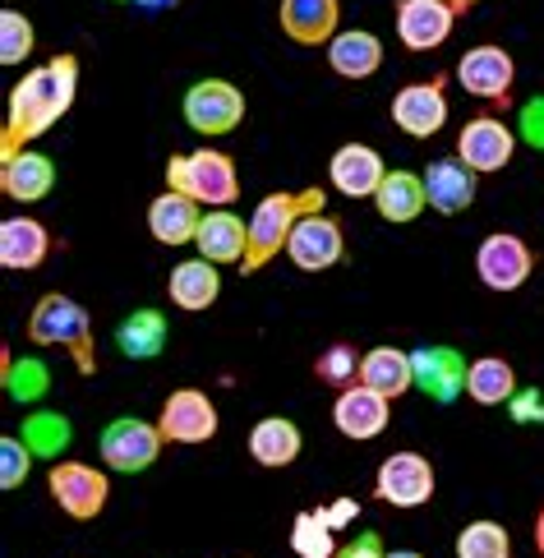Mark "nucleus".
<instances>
[{"label": "nucleus", "mask_w": 544, "mask_h": 558, "mask_svg": "<svg viewBox=\"0 0 544 558\" xmlns=\"http://www.w3.org/2000/svg\"><path fill=\"white\" fill-rule=\"evenodd\" d=\"M277 19H281V33H287L295 47H318V43H333L337 37L341 0H281Z\"/></svg>", "instance_id": "obj_19"}, {"label": "nucleus", "mask_w": 544, "mask_h": 558, "mask_svg": "<svg viewBox=\"0 0 544 558\" xmlns=\"http://www.w3.org/2000/svg\"><path fill=\"white\" fill-rule=\"evenodd\" d=\"M535 549H540V558H544V508L535 512Z\"/></svg>", "instance_id": "obj_44"}, {"label": "nucleus", "mask_w": 544, "mask_h": 558, "mask_svg": "<svg viewBox=\"0 0 544 558\" xmlns=\"http://www.w3.org/2000/svg\"><path fill=\"white\" fill-rule=\"evenodd\" d=\"M328 65H333V74L360 84V78L378 74V65H383V43H378L370 28H347V33H337L333 43H328Z\"/></svg>", "instance_id": "obj_28"}, {"label": "nucleus", "mask_w": 544, "mask_h": 558, "mask_svg": "<svg viewBox=\"0 0 544 558\" xmlns=\"http://www.w3.org/2000/svg\"><path fill=\"white\" fill-rule=\"evenodd\" d=\"M392 125L411 138H430L448 125V84L443 74L425 78V84H407L392 97Z\"/></svg>", "instance_id": "obj_13"}, {"label": "nucleus", "mask_w": 544, "mask_h": 558, "mask_svg": "<svg viewBox=\"0 0 544 558\" xmlns=\"http://www.w3.org/2000/svg\"><path fill=\"white\" fill-rule=\"evenodd\" d=\"M383 558H425V554H415V549H388Z\"/></svg>", "instance_id": "obj_46"}, {"label": "nucleus", "mask_w": 544, "mask_h": 558, "mask_svg": "<svg viewBox=\"0 0 544 558\" xmlns=\"http://www.w3.org/2000/svg\"><path fill=\"white\" fill-rule=\"evenodd\" d=\"M0 384H5V392L14 397L19 407H33V402H43V397L51 392V369L37 361V355L14 361V351L5 347L0 351Z\"/></svg>", "instance_id": "obj_32"}, {"label": "nucleus", "mask_w": 544, "mask_h": 558, "mask_svg": "<svg viewBox=\"0 0 544 558\" xmlns=\"http://www.w3.org/2000/svg\"><path fill=\"white\" fill-rule=\"evenodd\" d=\"M374 498L388 508H425L434 498V462L425 452H392L374 471Z\"/></svg>", "instance_id": "obj_6"}, {"label": "nucleus", "mask_w": 544, "mask_h": 558, "mask_svg": "<svg viewBox=\"0 0 544 558\" xmlns=\"http://www.w3.org/2000/svg\"><path fill=\"white\" fill-rule=\"evenodd\" d=\"M328 181L347 198H374L388 181V167L370 144H341L328 162Z\"/></svg>", "instance_id": "obj_18"}, {"label": "nucleus", "mask_w": 544, "mask_h": 558, "mask_svg": "<svg viewBox=\"0 0 544 558\" xmlns=\"http://www.w3.org/2000/svg\"><path fill=\"white\" fill-rule=\"evenodd\" d=\"M517 153V134L503 125V111H485V116H471L467 130L457 134V157L467 162L475 175H494L512 162Z\"/></svg>", "instance_id": "obj_11"}, {"label": "nucleus", "mask_w": 544, "mask_h": 558, "mask_svg": "<svg viewBox=\"0 0 544 558\" xmlns=\"http://www.w3.org/2000/svg\"><path fill=\"white\" fill-rule=\"evenodd\" d=\"M300 448H305V434H300V425L287 421V415H268V421H258L250 429V457L268 471L291 466L300 457Z\"/></svg>", "instance_id": "obj_27"}, {"label": "nucleus", "mask_w": 544, "mask_h": 558, "mask_svg": "<svg viewBox=\"0 0 544 558\" xmlns=\"http://www.w3.org/2000/svg\"><path fill=\"white\" fill-rule=\"evenodd\" d=\"M475 272H480V282H485L489 291H498V295L521 291L535 272V250L521 241L517 231H494L475 250Z\"/></svg>", "instance_id": "obj_7"}, {"label": "nucleus", "mask_w": 544, "mask_h": 558, "mask_svg": "<svg viewBox=\"0 0 544 558\" xmlns=\"http://www.w3.org/2000/svg\"><path fill=\"white\" fill-rule=\"evenodd\" d=\"M374 208L383 222H415L420 213L430 208V194H425V175L415 171H388V181L374 194Z\"/></svg>", "instance_id": "obj_29"}, {"label": "nucleus", "mask_w": 544, "mask_h": 558, "mask_svg": "<svg viewBox=\"0 0 544 558\" xmlns=\"http://www.w3.org/2000/svg\"><path fill=\"white\" fill-rule=\"evenodd\" d=\"M457 558H512V535L503 522L480 517L457 535Z\"/></svg>", "instance_id": "obj_34"}, {"label": "nucleus", "mask_w": 544, "mask_h": 558, "mask_svg": "<svg viewBox=\"0 0 544 558\" xmlns=\"http://www.w3.org/2000/svg\"><path fill=\"white\" fill-rule=\"evenodd\" d=\"M411 365H415V388L430 397V402H457L467 392V374L471 365L461 361L457 347H415L411 351Z\"/></svg>", "instance_id": "obj_15"}, {"label": "nucleus", "mask_w": 544, "mask_h": 558, "mask_svg": "<svg viewBox=\"0 0 544 558\" xmlns=\"http://www.w3.org/2000/svg\"><path fill=\"white\" fill-rule=\"evenodd\" d=\"M457 10L443 0H397V37L407 51H434L452 37Z\"/></svg>", "instance_id": "obj_16"}, {"label": "nucleus", "mask_w": 544, "mask_h": 558, "mask_svg": "<svg viewBox=\"0 0 544 558\" xmlns=\"http://www.w3.org/2000/svg\"><path fill=\"white\" fill-rule=\"evenodd\" d=\"M508 411H512L517 425H544V397H540L535 388H517V397L508 402Z\"/></svg>", "instance_id": "obj_40"}, {"label": "nucleus", "mask_w": 544, "mask_h": 558, "mask_svg": "<svg viewBox=\"0 0 544 558\" xmlns=\"http://www.w3.org/2000/svg\"><path fill=\"white\" fill-rule=\"evenodd\" d=\"M314 378L324 388H337V392H347L360 384V355L351 342H333L328 351H318L314 355Z\"/></svg>", "instance_id": "obj_35"}, {"label": "nucleus", "mask_w": 544, "mask_h": 558, "mask_svg": "<svg viewBox=\"0 0 544 558\" xmlns=\"http://www.w3.org/2000/svg\"><path fill=\"white\" fill-rule=\"evenodd\" d=\"M388 415H392V402H388V397H378L374 388H365V384L337 392V402H333L337 434L355 438V444H370V438H378L383 429H388Z\"/></svg>", "instance_id": "obj_17"}, {"label": "nucleus", "mask_w": 544, "mask_h": 558, "mask_svg": "<svg viewBox=\"0 0 544 558\" xmlns=\"http://www.w3.org/2000/svg\"><path fill=\"white\" fill-rule=\"evenodd\" d=\"M19 438L28 444L33 457H51V462H60V452L70 448L74 429H70V421H65L60 411H28V415H24V429H19Z\"/></svg>", "instance_id": "obj_33"}, {"label": "nucleus", "mask_w": 544, "mask_h": 558, "mask_svg": "<svg viewBox=\"0 0 544 558\" xmlns=\"http://www.w3.org/2000/svg\"><path fill=\"white\" fill-rule=\"evenodd\" d=\"M383 554H388V549H383V541H378L374 531L355 535L351 545H341V549H337V558H383Z\"/></svg>", "instance_id": "obj_41"}, {"label": "nucleus", "mask_w": 544, "mask_h": 558, "mask_svg": "<svg viewBox=\"0 0 544 558\" xmlns=\"http://www.w3.org/2000/svg\"><path fill=\"white\" fill-rule=\"evenodd\" d=\"M28 471H33L28 444L19 434H5V438H0V489H19L28 481Z\"/></svg>", "instance_id": "obj_38"}, {"label": "nucleus", "mask_w": 544, "mask_h": 558, "mask_svg": "<svg viewBox=\"0 0 544 558\" xmlns=\"http://www.w3.org/2000/svg\"><path fill=\"white\" fill-rule=\"evenodd\" d=\"M138 10H176V0H130Z\"/></svg>", "instance_id": "obj_43"}, {"label": "nucleus", "mask_w": 544, "mask_h": 558, "mask_svg": "<svg viewBox=\"0 0 544 558\" xmlns=\"http://www.w3.org/2000/svg\"><path fill=\"white\" fill-rule=\"evenodd\" d=\"M167 295H171V305L185 310V314L213 310L217 295H221L217 264H208V258H185V264H176L171 277H167Z\"/></svg>", "instance_id": "obj_25"}, {"label": "nucleus", "mask_w": 544, "mask_h": 558, "mask_svg": "<svg viewBox=\"0 0 544 558\" xmlns=\"http://www.w3.org/2000/svg\"><path fill=\"white\" fill-rule=\"evenodd\" d=\"M198 258H208V264H245L250 254V222L245 217H235L231 208H213L204 217V227H198Z\"/></svg>", "instance_id": "obj_23"}, {"label": "nucleus", "mask_w": 544, "mask_h": 558, "mask_svg": "<svg viewBox=\"0 0 544 558\" xmlns=\"http://www.w3.org/2000/svg\"><path fill=\"white\" fill-rule=\"evenodd\" d=\"M204 204H194L190 194H157L153 204H148V231H153V241L157 245H190L198 241V227H204Z\"/></svg>", "instance_id": "obj_22"}, {"label": "nucleus", "mask_w": 544, "mask_h": 558, "mask_svg": "<svg viewBox=\"0 0 544 558\" xmlns=\"http://www.w3.org/2000/svg\"><path fill=\"white\" fill-rule=\"evenodd\" d=\"M56 185V162L47 153H14V157H0V190L14 204H37L47 198Z\"/></svg>", "instance_id": "obj_24"}, {"label": "nucleus", "mask_w": 544, "mask_h": 558, "mask_svg": "<svg viewBox=\"0 0 544 558\" xmlns=\"http://www.w3.org/2000/svg\"><path fill=\"white\" fill-rule=\"evenodd\" d=\"M167 190L190 194L194 204H204L213 213V208H231L240 198V175L227 153L198 148V153H180L167 162Z\"/></svg>", "instance_id": "obj_4"}, {"label": "nucleus", "mask_w": 544, "mask_h": 558, "mask_svg": "<svg viewBox=\"0 0 544 558\" xmlns=\"http://www.w3.org/2000/svg\"><path fill=\"white\" fill-rule=\"evenodd\" d=\"M517 369L503 361V355H480L471 361V374H467V397L475 407H508L517 397Z\"/></svg>", "instance_id": "obj_31"}, {"label": "nucleus", "mask_w": 544, "mask_h": 558, "mask_svg": "<svg viewBox=\"0 0 544 558\" xmlns=\"http://www.w3.org/2000/svg\"><path fill=\"white\" fill-rule=\"evenodd\" d=\"M341 254H347V235H341V222L328 213H310L287 241V258L300 272H328L341 264Z\"/></svg>", "instance_id": "obj_14"}, {"label": "nucleus", "mask_w": 544, "mask_h": 558, "mask_svg": "<svg viewBox=\"0 0 544 558\" xmlns=\"http://www.w3.org/2000/svg\"><path fill=\"white\" fill-rule=\"evenodd\" d=\"M328 194L324 190H277L268 198H258V208L250 213V254H245V272L268 268L273 258L287 250L291 231L305 222L310 213H324Z\"/></svg>", "instance_id": "obj_2"}, {"label": "nucleus", "mask_w": 544, "mask_h": 558, "mask_svg": "<svg viewBox=\"0 0 544 558\" xmlns=\"http://www.w3.org/2000/svg\"><path fill=\"white\" fill-rule=\"evenodd\" d=\"M180 111H185V125L194 134L221 138L245 121V93L235 84H227V78H198V84L185 93Z\"/></svg>", "instance_id": "obj_5"}, {"label": "nucleus", "mask_w": 544, "mask_h": 558, "mask_svg": "<svg viewBox=\"0 0 544 558\" xmlns=\"http://www.w3.org/2000/svg\"><path fill=\"white\" fill-rule=\"evenodd\" d=\"M28 342L33 347H60L74 361L78 374H97V337H93V318L88 310L70 301V295H43L28 314Z\"/></svg>", "instance_id": "obj_3"}, {"label": "nucleus", "mask_w": 544, "mask_h": 558, "mask_svg": "<svg viewBox=\"0 0 544 558\" xmlns=\"http://www.w3.org/2000/svg\"><path fill=\"white\" fill-rule=\"evenodd\" d=\"M167 318L162 310H134L130 318H120L116 328V347L125 361H153V355L167 351Z\"/></svg>", "instance_id": "obj_30"}, {"label": "nucleus", "mask_w": 544, "mask_h": 558, "mask_svg": "<svg viewBox=\"0 0 544 558\" xmlns=\"http://www.w3.org/2000/svg\"><path fill=\"white\" fill-rule=\"evenodd\" d=\"M360 384L374 388L378 397H388V402L407 397L415 388L411 351H401V347H374V351H365V355H360Z\"/></svg>", "instance_id": "obj_26"}, {"label": "nucleus", "mask_w": 544, "mask_h": 558, "mask_svg": "<svg viewBox=\"0 0 544 558\" xmlns=\"http://www.w3.org/2000/svg\"><path fill=\"white\" fill-rule=\"evenodd\" d=\"M291 549L300 558H337V541H333V526H328V517L318 512V508H305L295 517V526H291Z\"/></svg>", "instance_id": "obj_36"}, {"label": "nucleus", "mask_w": 544, "mask_h": 558, "mask_svg": "<svg viewBox=\"0 0 544 558\" xmlns=\"http://www.w3.org/2000/svg\"><path fill=\"white\" fill-rule=\"evenodd\" d=\"M443 5H452L457 14H467V10H475V5H480V0H443Z\"/></svg>", "instance_id": "obj_45"}, {"label": "nucleus", "mask_w": 544, "mask_h": 558, "mask_svg": "<svg viewBox=\"0 0 544 558\" xmlns=\"http://www.w3.org/2000/svg\"><path fill=\"white\" fill-rule=\"evenodd\" d=\"M217 425L221 421H217L213 397L198 388H176L162 402V415H157V429H162L167 444H213Z\"/></svg>", "instance_id": "obj_12"}, {"label": "nucleus", "mask_w": 544, "mask_h": 558, "mask_svg": "<svg viewBox=\"0 0 544 558\" xmlns=\"http://www.w3.org/2000/svg\"><path fill=\"white\" fill-rule=\"evenodd\" d=\"M475 190H480V175L461 162V157H438L425 171V194H430V208L443 217H457L475 204Z\"/></svg>", "instance_id": "obj_21"}, {"label": "nucleus", "mask_w": 544, "mask_h": 558, "mask_svg": "<svg viewBox=\"0 0 544 558\" xmlns=\"http://www.w3.org/2000/svg\"><path fill=\"white\" fill-rule=\"evenodd\" d=\"M37 47L33 24L19 10H0V65H24Z\"/></svg>", "instance_id": "obj_37"}, {"label": "nucleus", "mask_w": 544, "mask_h": 558, "mask_svg": "<svg viewBox=\"0 0 544 558\" xmlns=\"http://www.w3.org/2000/svg\"><path fill=\"white\" fill-rule=\"evenodd\" d=\"M47 489L60 504V512H70L74 522H93L102 517L107 498H111V481L88 462H56L47 475Z\"/></svg>", "instance_id": "obj_10"}, {"label": "nucleus", "mask_w": 544, "mask_h": 558, "mask_svg": "<svg viewBox=\"0 0 544 558\" xmlns=\"http://www.w3.org/2000/svg\"><path fill=\"white\" fill-rule=\"evenodd\" d=\"M167 438L157 429V421H134V415H120L102 429V462L107 471H120V475H138L148 471L157 457H162Z\"/></svg>", "instance_id": "obj_8"}, {"label": "nucleus", "mask_w": 544, "mask_h": 558, "mask_svg": "<svg viewBox=\"0 0 544 558\" xmlns=\"http://www.w3.org/2000/svg\"><path fill=\"white\" fill-rule=\"evenodd\" d=\"M74 93H78V56L60 51L47 65L28 70L10 93V111L5 125H0V157H14L33 138H43L74 107Z\"/></svg>", "instance_id": "obj_1"}, {"label": "nucleus", "mask_w": 544, "mask_h": 558, "mask_svg": "<svg viewBox=\"0 0 544 558\" xmlns=\"http://www.w3.org/2000/svg\"><path fill=\"white\" fill-rule=\"evenodd\" d=\"M457 84L467 88L480 102H489L498 111H508L512 102V84H517V61L503 47L485 43V47H471L467 56L457 61Z\"/></svg>", "instance_id": "obj_9"}, {"label": "nucleus", "mask_w": 544, "mask_h": 558, "mask_svg": "<svg viewBox=\"0 0 544 558\" xmlns=\"http://www.w3.org/2000/svg\"><path fill=\"white\" fill-rule=\"evenodd\" d=\"M517 125H521V138H527L531 148H540V153H544V93H540V97H531V102L521 107Z\"/></svg>", "instance_id": "obj_39"}, {"label": "nucleus", "mask_w": 544, "mask_h": 558, "mask_svg": "<svg viewBox=\"0 0 544 558\" xmlns=\"http://www.w3.org/2000/svg\"><path fill=\"white\" fill-rule=\"evenodd\" d=\"M318 512L328 517V526H347V522H355V517H360V504H355V498H337V504L318 508Z\"/></svg>", "instance_id": "obj_42"}, {"label": "nucleus", "mask_w": 544, "mask_h": 558, "mask_svg": "<svg viewBox=\"0 0 544 558\" xmlns=\"http://www.w3.org/2000/svg\"><path fill=\"white\" fill-rule=\"evenodd\" d=\"M51 250H56V241L37 217H5V222H0V268L33 272L47 264Z\"/></svg>", "instance_id": "obj_20"}]
</instances>
